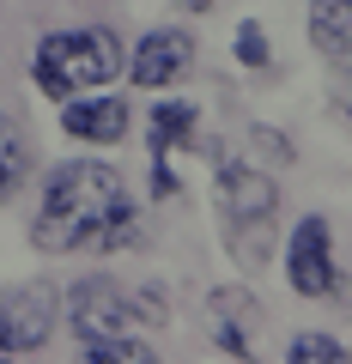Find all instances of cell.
Here are the masks:
<instances>
[{"instance_id": "6da1fadb", "label": "cell", "mask_w": 352, "mask_h": 364, "mask_svg": "<svg viewBox=\"0 0 352 364\" xmlns=\"http://www.w3.org/2000/svg\"><path fill=\"white\" fill-rule=\"evenodd\" d=\"M122 213H128L122 176L110 164H97V158H73V164H61L49 176L43 213H37V225H31V237H37V249H49V255H73V249L104 243Z\"/></svg>"}, {"instance_id": "7a4b0ae2", "label": "cell", "mask_w": 352, "mask_h": 364, "mask_svg": "<svg viewBox=\"0 0 352 364\" xmlns=\"http://www.w3.org/2000/svg\"><path fill=\"white\" fill-rule=\"evenodd\" d=\"M219 207H225V237L243 261H261L274 249V213H279V182L267 164L243 152L219 158Z\"/></svg>"}, {"instance_id": "3957f363", "label": "cell", "mask_w": 352, "mask_h": 364, "mask_svg": "<svg viewBox=\"0 0 352 364\" xmlns=\"http://www.w3.org/2000/svg\"><path fill=\"white\" fill-rule=\"evenodd\" d=\"M122 73V49L110 31H55L37 43V85L49 97H85Z\"/></svg>"}, {"instance_id": "277c9868", "label": "cell", "mask_w": 352, "mask_h": 364, "mask_svg": "<svg viewBox=\"0 0 352 364\" xmlns=\"http://www.w3.org/2000/svg\"><path fill=\"white\" fill-rule=\"evenodd\" d=\"M67 310H73V328L79 340L92 346V340H128L134 322H152V298H134L122 279H85V286H73V298H67Z\"/></svg>"}, {"instance_id": "5b68a950", "label": "cell", "mask_w": 352, "mask_h": 364, "mask_svg": "<svg viewBox=\"0 0 352 364\" xmlns=\"http://www.w3.org/2000/svg\"><path fill=\"white\" fill-rule=\"evenodd\" d=\"M55 316H61V298H55L49 279H31V286H18L13 298L0 304V352H13V358L37 352L43 340L55 334Z\"/></svg>"}, {"instance_id": "8992f818", "label": "cell", "mask_w": 352, "mask_h": 364, "mask_svg": "<svg viewBox=\"0 0 352 364\" xmlns=\"http://www.w3.org/2000/svg\"><path fill=\"white\" fill-rule=\"evenodd\" d=\"M292 291L298 298H328L334 291V231H328V219H304L298 231H292Z\"/></svg>"}, {"instance_id": "52a82bcc", "label": "cell", "mask_w": 352, "mask_h": 364, "mask_svg": "<svg viewBox=\"0 0 352 364\" xmlns=\"http://www.w3.org/2000/svg\"><path fill=\"white\" fill-rule=\"evenodd\" d=\"M195 67V43L183 31H152V37L134 49V85H176V79Z\"/></svg>"}, {"instance_id": "ba28073f", "label": "cell", "mask_w": 352, "mask_h": 364, "mask_svg": "<svg viewBox=\"0 0 352 364\" xmlns=\"http://www.w3.org/2000/svg\"><path fill=\"white\" fill-rule=\"evenodd\" d=\"M61 128L73 134V140L110 146V140H122V128H128V109H122L116 97H67V116H61Z\"/></svg>"}, {"instance_id": "9c48e42d", "label": "cell", "mask_w": 352, "mask_h": 364, "mask_svg": "<svg viewBox=\"0 0 352 364\" xmlns=\"http://www.w3.org/2000/svg\"><path fill=\"white\" fill-rule=\"evenodd\" d=\"M249 328H255V298H249L243 286L213 291V334H219V346L231 352V358H255V346H249Z\"/></svg>"}, {"instance_id": "30bf717a", "label": "cell", "mask_w": 352, "mask_h": 364, "mask_svg": "<svg viewBox=\"0 0 352 364\" xmlns=\"http://www.w3.org/2000/svg\"><path fill=\"white\" fill-rule=\"evenodd\" d=\"M310 37L328 55H352V0H316L310 6Z\"/></svg>"}, {"instance_id": "8fae6325", "label": "cell", "mask_w": 352, "mask_h": 364, "mask_svg": "<svg viewBox=\"0 0 352 364\" xmlns=\"http://www.w3.org/2000/svg\"><path fill=\"white\" fill-rule=\"evenodd\" d=\"M195 140V104H164L152 116V152L164 158L170 146H188Z\"/></svg>"}, {"instance_id": "7c38bea8", "label": "cell", "mask_w": 352, "mask_h": 364, "mask_svg": "<svg viewBox=\"0 0 352 364\" xmlns=\"http://www.w3.org/2000/svg\"><path fill=\"white\" fill-rule=\"evenodd\" d=\"M18 182H25V140H18V128L6 116H0V200L13 195Z\"/></svg>"}, {"instance_id": "4fadbf2b", "label": "cell", "mask_w": 352, "mask_h": 364, "mask_svg": "<svg viewBox=\"0 0 352 364\" xmlns=\"http://www.w3.org/2000/svg\"><path fill=\"white\" fill-rule=\"evenodd\" d=\"M85 364H152V352L140 340H92L85 346Z\"/></svg>"}, {"instance_id": "5bb4252c", "label": "cell", "mask_w": 352, "mask_h": 364, "mask_svg": "<svg viewBox=\"0 0 352 364\" xmlns=\"http://www.w3.org/2000/svg\"><path fill=\"white\" fill-rule=\"evenodd\" d=\"M286 364H346V352H340V340H328V334H298Z\"/></svg>"}, {"instance_id": "9a60e30c", "label": "cell", "mask_w": 352, "mask_h": 364, "mask_svg": "<svg viewBox=\"0 0 352 364\" xmlns=\"http://www.w3.org/2000/svg\"><path fill=\"white\" fill-rule=\"evenodd\" d=\"M237 55H243L249 67H267V37H261L255 25H243V37H237Z\"/></svg>"}, {"instance_id": "2e32d148", "label": "cell", "mask_w": 352, "mask_h": 364, "mask_svg": "<svg viewBox=\"0 0 352 364\" xmlns=\"http://www.w3.org/2000/svg\"><path fill=\"white\" fill-rule=\"evenodd\" d=\"M188 6H213V0H188Z\"/></svg>"}, {"instance_id": "e0dca14e", "label": "cell", "mask_w": 352, "mask_h": 364, "mask_svg": "<svg viewBox=\"0 0 352 364\" xmlns=\"http://www.w3.org/2000/svg\"><path fill=\"white\" fill-rule=\"evenodd\" d=\"M0 364H6V358H0Z\"/></svg>"}]
</instances>
